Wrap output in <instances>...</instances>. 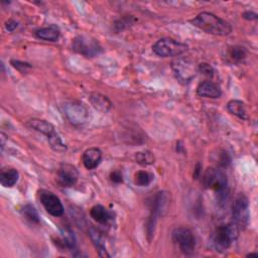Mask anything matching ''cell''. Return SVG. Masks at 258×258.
Returning <instances> with one entry per match:
<instances>
[{
  "instance_id": "6da1fadb",
  "label": "cell",
  "mask_w": 258,
  "mask_h": 258,
  "mask_svg": "<svg viewBox=\"0 0 258 258\" xmlns=\"http://www.w3.org/2000/svg\"><path fill=\"white\" fill-rule=\"evenodd\" d=\"M189 22L201 30L213 35L225 36L232 32V26L228 21L207 11L201 12L190 19Z\"/></svg>"
},
{
  "instance_id": "7a4b0ae2",
  "label": "cell",
  "mask_w": 258,
  "mask_h": 258,
  "mask_svg": "<svg viewBox=\"0 0 258 258\" xmlns=\"http://www.w3.org/2000/svg\"><path fill=\"white\" fill-rule=\"evenodd\" d=\"M170 204V194L168 191L162 190L156 192L149 203L150 206V216L147 221V235L152 236L154 233V227L158 217L164 216L169 208Z\"/></svg>"
},
{
  "instance_id": "3957f363",
  "label": "cell",
  "mask_w": 258,
  "mask_h": 258,
  "mask_svg": "<svg viewBox=\"0 0 258 258\" xmlns=\"http://www.w3.org/2000/svg\"><path fill=\"white\" fill-rule=\"evenodd\" d=\"M240 229L235 223H229L227 225L219 226L214 234L213 244L217 251H226L232 243L238 238Z\"/></svg>"
},
{
  "instance_id": "277c9868",
  "label": "cell",
  "mask_w": 258,
  "mask_h": 258,
  "mask_svg": "<svg viewBox=\"0 0 258 258\" xmlns=\"http://www.w3.org/2000/svg\"><path fill=\"white\" fill-rule=\"evenodd\" d=\"M203 183L206 188L214 189L219 199L226 198L228 194V179L221 169L209 167L204 173Z\"/></svg>"
},
{
  "instance_id": "5b68a950",
  "label": "cell",
  "mask_w": 258,
  "mask_h": 258,
  "mask_svg": "<svg viewBox=\"0 0 258 258\" xmlns=\"http://www.w3.org/2000/svg\"><path fill=\"white\" fill-rule=\"evenodd\" d=\"M187 48V44L169 37L161 38L152 45L153 52L161 57L178 56L185 52Z\"/></svg>"
},
{
  "instance_id": "8992f818",
  "label": "cell",
  "mask_w": 258,
  "mask_h": 258,
  "mask_svg": "<svg viewBox=\"0 0 258 258\" xmlns=\"http://www.w3.org/2000/svg\"><path fill=\"white\" fill-rule=\"evenodd\" d=\"M73 49L86 56L94 57L102 52V46L97 39L88 35H79L73 40Z\"/></svg>"
},
{
  "instance_id": "52a82bcc",
  "label": "cell",
  "mask_w": 258,
  "mask_h": 258,
  "mask_svg": "<svg viewBox=\"0 0 258 258\" xmlns=\"http://www.w3.org/2000/svg\"><path fill=\"white\" fill-rule=\"evenodd\" d=\"M62 112L67 119L75 125H81L87 122L89 113L83 103L79 101H68L62 105Z\"/></svg>"
},
{
  "instance_id": "ba28073f",
  "label": "cell",
  "mask_w": 258,
  "mask_h": 258,
  "mask_svg": "<svg viewBox=\"0 0 258 258\" xmlns=\"http://www.w3.org/2000/svg\"><path fill=\"white\" fill-rule=\"evenodd\" d=\"M172 240L183 254L191 255L195 252L196 241L192 232L188 228L178 227L174 229L172 232Z\"/></svg>"
},
{
  "instance_id": "9c48e42d",
  "label": "cell",
  "mask_w": 258,
  "mask_h": 258,
  "mask_svg": "<svg viewBox=\"0 0 258 258\" xmlns=\"http://www.w3.org/2000/svg\"><path fill=\"white\" fill-rule=\"evenodd\" d=\"M171 67L175 77L182 84L189 83L196 77L198 71L195 63L186 58H177L173 60Z\"/></svg>"
},
{
  "instance_id": "30bf717a",
  "label": "cell",
  "mask_w": 258,
  "mask_h": 258,
  "mask_svg": "<svg viewBox=\"0 0 258 258\" xmlns=\"http://www.w3.org/2000/svg\"><path fill=\"white\" fill-rule=\"evenodd\" d=\"M232 218L239 229H244L249 222V203L248 199L241 195L239 196L232 207Z\"/></svg>"
},
{
  "instance_id": "8fae6325",
  "label": "cell",
  "mask_w": 258,
  "mask_h": 258,
  "mask_svg": "<svg viewBox=\"0 0 258 258\" xmlns=\"http://www.w3.org/2000/svg\"><path fill=\"white\" fill-rule=\"evenodd\" d=\"M39 200L45 209V211L53 216L60 217L63 214V206L57 196L49 190H40L39 191Z\"/></svg>"
},
{
  "instance_id": "7c38bea8",
  "label": "cell",
  "mask_w": 258,
  "mask_h": 258,
  "mask_svg": "<svg viewBox=\"0 0 258 258\" xmlns=\"http://www.w3.org/2000/svg\"><path fill=\"white\" fill-rule=\"evenodd\" d=\"M78 178L79 172L72 164H61L57 170V182L63 187H71L75 185Z\"/></svg>"
},
{
  "instance_id": "4fadbf2b",
  "label": "cell",
  "mask_w": 258,
  "mask_h": 258,
  "mask_svg": "<svg viewBox=\"0 0 258 258\" xmlns=\"http://www.w3.org/2000/svg\"><path fill=\"white\" fill-rule=\"evenodd\" d=\"M102 160V151L97 147H91L84 151L82 155V161L84 166L89 169H95L99 166Z\"/></svg>"
},
{
  "instance_id": "5bb4252c",
  "label": "cell",
  "mask_w": 258,
  "mask_h": 258,
  "mask_svg": "<svg viewBox=\"0 0 258 258\" xmlns=\"http://www.w3.org/2000/svg\"><path fill=\"white\" fill-rule=\"evenodd\" d=\"M197 94L201 97L216 99L222 95L220 87L212 81H204L199 84L197 88Z\"/></svg>"
},
{
  "instance_id": "9a60e30c",
  "label": "cell",
  "mask_w": 258,
  "mask_h": 258,
  "mask_svg": "<svg viewBox=\"0 0 258 258\" xmlns=\"http://www.w3.org/2000/svg\"><path fill=\"white\" fill-rule=\"evenodd\" d=\"M26 126L30 129H33L37 132L42 133L43 135L46 136V138L50 137L52 134H54L56 131L54 130V127L51 123L45 121V120H41V119H37V118H33L30 119L26 122Z\"/></svg>"
},
{
  "instance_id": "2e32d148",
  "label": "cell",
  "mask_w": 258,
  "mask_h": 258,
  "mask_svg": "<svg viewBox=\"0 0 258 258\" xmlns=\"http://www.w3.org/2000/svg\"><path fill=\"white\" fill-rule=\"evenodd\" d=\"M91 217L101 225H108L113 220V214L102 205H95L90 211Z\"/></svg>"
},
{
  "instance_id": "e0dca14e",
  "label": "cell",
  "mask_w": 258,
  "mask_h": 258,
  "mask_svg": "<svg viewBox=\"0 0 258 258\" xmlns=\"http://www.w3.org/2000/svg\"><path fill=\"white\" fill-rule=\"evenodd\" d=\"M90 103L92 104V106L98 110L101 111L103 113L108 112L111 108H112V102L110 101V99L100 93H92L89 97Z\"/></svg>"
},
{
  "instance_id": "ac0fdd59",
  "label": "cell",
  "mask_w": 258,
  "mask_h": 258,
  "mask_svg": "<svg viewBox=\"0 0 258 258\" xmlns=\"http://www.w3.org/2000/svg\"><path fill=\"white\" fill-rule=\"evenodd\" d=\"M89 236L91 238V241H92L93 245L97 249L99 255L101 257H109L110 255L108 254V252L106 250L105 241H104V238H103L102 234L96 228L90 227V229H89Z\"/></svg>"
},
{
  "instance_id": "d6986e66",
  "label": "cell",
  "mask_w": 258,
  "mask_h": 258,
  "mask_svg": "<svg viewBox=\"0 0 258 258\" xmlns=\"http://www.w3.org/2000/svg\"><path fill=\"white\" fill-rule=\"evenodd\" d=\"M19 177V173L17 169L13 167H5L1 169L0 172V182L5 187L13 186Z\"/></svg>"
},
{
  "instance_id": "ffe728a7",
  "label": "cell",
  "mask_w": 258,
  "mask_h": 258,
  "mask_svg": "<svg viewBox=\"0 0 258 258\" xmlns=\"http://www.w3.org/2000/svg\"><path fill=\"white\" fill-rule=\"evenodd\" d=\"M36 37L46 41H56L59 37V29L57 26L51 24L47 27H42L35 30Z\"/></svg>"
},
{
  "instance_id": "44dd1931",
  "label": "cell",
  "mask_w": 258,
  "mask_h": 258,
  "mask_svg": "<svg viewBox=\"0 0 258 258\" xmlns=\"http://www.w3.org/2000/svg\"><path fill=\"white\" fill-rule=\"evenodd\" d=\"M227 110L229 111V113H231L232 115L237 116L240 119H243V120L248 119L246 106H245L244 102H242L240 100H231V101H229L228 104H227Z\"/></svg>"
},
{
  "instance_id": "7402d4cb",
  "label": "cell",
  "mask_w": 258,
  "mask_h": 258,
  "mask_svg": "<svg viewBox=\"0 0 258 258\" xmlns=\"http://www.w3.org/2000/svg\"><path fill=\"white\" fill-rule=\"evenodd\" d=\"M57 245L69 249L70 251H75L77 248L76 238L74 233L70 228H63L61 229V239L57 240Z\"/></svg>"
},
{
  "instance_id": "603a6c76",
  "label": "cell",
  "mask_w": 258,
  "mask_h": 258,
  "mask_svg": "<svg viewBox=\"0 0 258 258\" xmlns=\"http://www.w3.org/2000/svg\"><path fill=\"white\" fill-rule=\"evenodd\" d=\"M246 55H247V50L243 46H239V45L230 46L227 49V54H226L228 60L234 63L242 61L246 57Z\"/></svg>"
},
{
  "instance_id": "cb8c5ba5",
  "label": "cell",
  "mask_w": 258,
  "mask_h": 258,
  "mask_svg": "<svg viewBox=\"0 0 258 258\" xmlns=\"http://www.w3.org/2000/svg\"><path fill=\"white\" fill-rule=\"evenodd\" d=\"M153 174L146 170H139L134 174V182L139 186H146L153 180Z\"/></svg>"
},
{
  "instance_id": "d4e9b609",
  "label": "cell",
  "mask_w": 258,
  "mask_h": 258,
  "mask_svg": "<svg viewBox=\"0 0 258 258\" xmlns=\"http://www.w3.org/2000/svg\"><path fill=\"white\" fill-rule=\"evenodd\" d=\"M21 214L22 216L28 220L29 222L33 223V224H38L39 223V216L37 211L35 210V208L30 205V204H26L22 209H21Z\"/></svg>"
},
{
  "instance_id": "484cf974",
  "label": "cell",
  "mask_w": 258,
  "mask_h": 258,
  "mask_svg": "<svg viewBox=\"0 0 258 258\" xmlns=\"http://www.w3.org/2000/svg\"><path fill=\"white\" fill-rule=\"evenodd\" d=\"M213 160L219 167H227L231 162V157L227 151L219 149L218 154L214 153Z\"/></svg>"
},
{
  "instance_id": "4316f807",
  "label": "cell",
  "mask_w": 258,
  "mask_h": 258,
  "mask_svg": "<svg viewBox=\"0 0 258 258\" xmlns=\"http://www.w3.org/2000/svg\"><path fill=\"white\" fill-rule=\"evenodd\" d=\"M47 141H48L51 149L56 152H64L67 150L66 144L62 142V140L60 139L59 135L56 132L54 134H52L50 137H48Z\"/></svg>"
},
{
  "instance_id": "83f0119b",
  "label": "cell",
  "mask_w": 258,
  "mask_h": 258,
  "mask_svg": "<svg viewBox=\"0 0 258 258\" xmlns=\"http://www.w3.org/2000/svg\"><path fill=\"white\" fill-rule=\"evenodd\" d=\"M135 159H136V162L141 165H150L154 163L155 157L151 151L145 150V151L137 152L135 154Z\"/></svg>"
},
{
  "instance_id": "f1b7e54d",
  "label": "cell",
  "mask_w": 258,
  "mask_h": 258,
  "mask_svg": "<svg viewBox=\"0 0 258 258\" xmlns=\"http://www.w3.org/2000/svg\"><path fill=\"white\" fill-rule=\"evenodd\" d=\"M11 64L13 68H15L17 71H19L20 73H26L29 69H31V64L25 61H20V60H15V59H11Z\"/></svg>"
},
{
  "instance_id": "f546056e",
  "label": "cell",
  "mask_w": 258,
  "mask_h": 258,
  "mask_svg": "<svg viewBox=\"0 0 258 258\" xmlns=\"http://www.w3.org/2000/svg\"><path fill=\"white\" fill-rule=\"evenodd\" d=\"M198 70H199V72H200L201 74H203V75H205V76H208V77H212V76L214 75V72H215L214 69H213V67H212L211 64L205 63V62L200 63L199 67H198Z\"/></svg>"
},
{
  "instance_id": "4dcf8cb0",
  "label": "cell",
  "mask_w": 258,
  "mask_h": 258,
  "mask_svg": "<svg viewBox=\"0 0 258 258\" xmlns=\"http://www.w3.org/2000/svg\"><path fill=\"white\" fill-rule=\"evenodd\" d=\"M18 26V22L13 20V19H9L5 22V28L9 31V32H12L14 31Z\"/></svg>"
},
{
  "instance_id": "1f68e13d",
  "label": "cell",
  "mask_w": 258,
  "mask_h": 258,
  "mask_svg": "<svg viewBox=\"0 0 258 258\" xmlns=\"http://www.w3.org/2000/svg\"><path fill=\"white\" fill-rule=\"evenodd\" d=\"M110 177H111V180H112L113 182H115V183H120V182H122V180H123L122 174H121V172L118 171V170L112 171Z\"/></svg>"
},
{
  "instance_id": "d6a6232c",
  "label": "cell",
  "mask_w": 258,
  "mask_h": 258,
  "mask_svg": "<svg viewBox=\"0 0 258 258\" xmlns=\"http://www.w3.org/2000/svg\"><path fill=\"white\" fill-rule=\"evenodd\" d=\"M242 16H243V18H245L247 20H256L258 17V15L253 11H245L242 14Z\"/></svg>"
},
{
  "instance_id": "836d02e7",
  "label": "cell",
  "mask_w": 258,
  "mask_h": 258,
  "mask_svg": "<svg viewBox=\"0 0 258 258\" xmlns=\"http://www.w3.org/2000/svg\"><path fill=\"white\" fill-rule=\"evenodd\" d=\"M200 163H198L197 164V166H196V172H195V178H198L199 177V175H200V172H201V170H200Z\"/></svg>"
},
{
  "instance_id": "e575fe53",
  "label": "cell",
  "mask_w": 258,
  "mask_h": 258,
  "mask_svg": "<svg viewBox=\"0 0 258 258\" xmlns=\"http://www.w3.org/2000/svg\"><path fill=\"white\" fill-rule=\"evenodd\" d=\"M258 254L257 253H250V254H248L247 256H257Z\"/></svg>"
}]
</instances>
